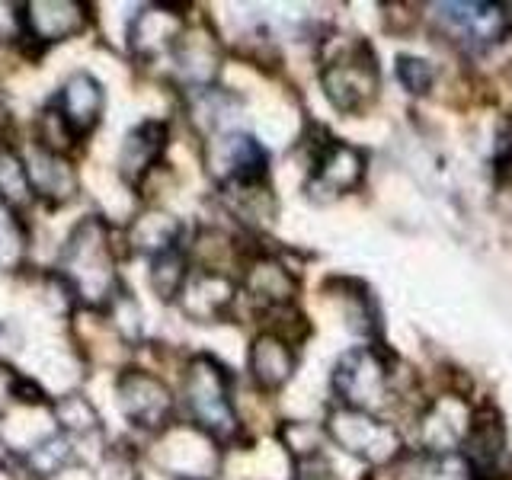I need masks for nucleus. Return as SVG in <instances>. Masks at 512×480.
<instances>
[{"mask_svg": "<svg viewBox=\"0 0 512 480\" xmlns=\"http://www.w3.org/2000/svg\"><path fill=\"white\" fill-rule=\"evenodd\" d=\"M58 272L71 282L77 301L106 304L119 292L116 260H112V231L100 215H87L74 224L58 256Z\"/></svg>", "mask_w": 512, "mask_h": 480, "instance_id": "obj_1", "label": "nucleus"}, {"mask_svg": "<svg viewBox=\"0 0 512 480\" xmlns=\"http://www.w3.org/2000/svg\"><path fill=\"white\" fill-rule=\"evenodd\" d=\"M183 397L192 426L205 432L208 442L228 445L240 436V420L231 404V372L215 356L199 352L183 372Z\"/></svg>", "mask_w": 512, "mask_h": 480, "instance_id": "obj_2", "label": "nucleus"}, {"mask_svg": "<svg viewBox=\"0 0 512 480\" xmlns=\"http://www.w3.org/2000/svg\"><path fill=\"white\" fill-rule=\"evenodd\" d=\"M324 429L330 442L340 445L346 455L359 458L365 464H375V468H384V464H391L404 455V436H400V429L375 413L336 407L327 413Z\"/></svg>", "mask_w": 512, "mask_h": 480, "instance_id": "obj_3", "label": "nucleus"}, {"mask_svg": "<svg viewBox=\"0 0 512 480\" xmlns=\"http://www.w3.org/2000/svg\"><path fill=\"white\" fill-rule=\"evenodd\" d=\"M378 80V58L368 42L343 45L320 71L324 96L340 112H362L365 106H372L378 96Z\"/></svg>", "mask_w": 512, "mask_h": 480, "instance_id": "obj_4", "label": "nucleus"}, {"mask_svg": "<svg viewBox=\"0 0 512 480\" xmlns=\"http://www.w3.org/2000/svg\"><path fill=\"white\" fill-rule=\"evenodd\" d=\"M330 384H333L336 400H340V407L365 410V413L388 404L394 391L391 368L375 346L349 349L346 356L336 362Z\"/></svg>", "mask_w": 512, "mask_h": 480, "instance_id": "obj_5", "label": "nucleus"}, {"mask_svg": "<svg viewBox=\"0 0 512 480\" xmlns=\"http://www.w3.org/2000/svg\"><path fill=\"white\" fill-rule=\"evenodd\" d=\"M432 10V20L445 36L468 45L474 55L487 52L512 32V10L503 4H432Z\"/></svg>", "mask_w": 512, "mask_h": 480, "instance_id": "obj_6", "label": "nucleus"}, {"mask_svg": "<svg viewBox=\"0 0 512 480\" xmlns=\"http://www.w3.org/2000/svg\"><path fill=\"white\" fill-rule=\"evenodd\" d=\"M116 397L125 420L138 429H164L173 420V391L164 378H157L144 368H128L116 381Z\"/></svg>", "mask_w": 512, "mask_h": 480, "instance_id": "obj_7", "label": "nucleus"}, {"mask_svg": "<svg viewBox=\"0 0 512 480\" xmlns=\"http://www.w3.org/2000/svg\"><path fill=\"white\" fill-rule=\"evenodd\" d=\"M208 173H212L221 186L263 183L269 173V151L253 135L221 132L208 144Z\"/></svg>", "mask_w": 512, "mask_h": 480, "instance_id": "obj_8", "label": "nucleus"}, {"mask_svg": "<svg viewBox=\"0 0 512 480\" xmlns=\"http://www.w3.org/2000/svg\"><path fill=\"white\" fill-rule=\"evenodd\" d=\"M365 176V154L349 141H327L317 151L314 167L308 176V196L324 202V199H340L352 192Z\"/></svg>", "mask_w": 512, "mask_h": 480, "instance_id": "obj_9", "label": "nucleus"}, {"mask_svg": "<svg viewBox=\"0 0 512 480\" xmlns=\"http://www.w3.org/2000/svg\"><path fill=\"white\" fill-rule=\"evenodd\" d=\"M87 23L90 7L77 4V0H32V4H23V39H32L42 48L80 36Z\"/></svg>", "mask_w": 512, "mask_h": 480, "instance_id": "obj_10", "label": "nucleus"}, {"mask_svg": "<svg viewBox=\"0 0 512 480\" xmlns=\"http://www.w3.org/2000/svg\"><path fill=\"white\" fill-rule=\"evenodd\" d=\"M180 7H144L135 13L128 26V48L138 61H154L160 55L176 52V42L186 32V13H176Z\"/></svg>", "mask_w": 512, "mask_h": 480, "instance_id": "obj_11", "label": "nucleus"}, {"mask_svg": "<svg viewBox=\"0 0 512 480\" xmlns=\"http://www.w3.org/2000/svg\"><path fill=\"white\" fill-rule=\"evenodd\" d=\"M170 141V125L164 119H144L125 135L119 151V173L128 186H141L154 173Z\"/></svg>", "mask_w": 512, "mask_h": 480, "instance_id": "obj_12", "label": "nucleus"}, {"mask_svg": "<svg viewBox=\"0 0 512 480\" xmlns=\"http://www.w3.org/2000/svg\"><path fill=\"white\" fill-rule=\"evenodd\" d=\"M23 160H26L32 196L45 199L48 205H68V202L77 199L80 180H77V170L71 167L68 157L45 151V148H39L36 141H32V148L26 151Z\"/></svg>", "mask_w": 512, "mask_h": 480, "instance_id": "obj_13", "label": "nucleus"}, {"mask_svg": "<svg viewBox=\"0 0 512 480\" xmlns=\"http://www.w3.org/2000/svg\"><path fill=\"white\" fill-rule=\"evenodd\" d=\"M103 103H106L103 84L90 71H74L55 96V109L64 116V122L71 125V132L77 138L90 135L93 128L100 125Z\"/></svg>", "mask_w": 512, "mask_h": 480, "instance_id": "obj_14", "label": "nucleus"}, {"mask_svg": "<svg viewBox=\"0 0 512 480\" xmlns=\"http://www.w3.org/2000/svg\"><path fill=\"white\" fill-rule=\"evenodd\" d=\"M461 445H464L461 458L468 461L474 480L500 474V464L506 455V429H503L500 413H496L493 407L474 410L471 429H468V436H464Z\"/></svg>", "mask_w": 512, "mask_h": 480, "instance_id": "obj_15", "label": "nucleus"}, {"mask_svg": "<svg viewBox=\"0 0 512 480\" xmlns=\"http://www.w3.org/2000/svg\"><path fill=\"white\" fill-rule=\"evenodd\" d=\"M471 416H474V410L455 394L432 400L429 410L423 413V426H420L426 452L429 455H452L464 442V436H468Z\"/></svg>", "mask_w": 512, "mask_h": 480, "instance_id": "obj_16", "label": "nucleus"}, {"mask_svg": "<svg viewBox=\"0 0 512 480\" xmlns=\"http://www.w3.org/2000/svg\"><path fill=\"white\" fill-rule=\"evenodd\" d=\"M234 298H237V282L231 276H224L221 269H208V266L189 272L183 295H180L183 311L192 320H202V324L221 320L234 304Z\"/></svg>", "mask_w": 512, "mask_h": 480, "instance_id": "obj_17", "label": "nucleus"}, {"mask_svg": "<svg viewBox=\"0 0 512 480\" xmlns=\"http://www.w3.org/2000/svg\"><path fill=\"white\" fill-rule=\"evenodd\" d=\"M250 378L256 381V388L260 391H279L285 388L288 381L295 375V365H298V356L292 343H285L282 336L276 333H260L250 346Z\"/></svg>", "mask_w": 512, "mask_h": 480, "instance_id": "obj_18", "label": "nucleus"}, {"mask_svg": "<svg viewBox=\"0 0 512 480\" xmlns=\"http://www.w3.org/2000/svg\"><path fill=\"white\" fill-rule=\"evenodd\" d=\"M244 288L250 298H256L266 311H272V308H288V304L295 301L298 279L282 260H276V256H256L247 266Z\"/></svg>", "mask_w": 512, "mask_h": 480, "instance_id": "obj_19", "label": "nucleus"}, {"mask_svg": "<svg viewBox=\"0 0 512 480\" xmlns=\"http://www.w3.org/2000/svg\"><path fill=\"white\" fill-rule=\"evenodd\" d=\"M128 244H132L135 253H144L154 260V256H160V253L183 247V224L176 221L170 212L148 208V212H141L132 221V228H128Z\"/></svg>", "mask_w": 512, "mask_h": 480, "instance_id": "obj_20", "label": "nucleus"}, {"mask_svg": "<svg viewBox=\"0 0 512 480\" xmlns=\"http://www.w3.org/2000/svg\"><path fill=\"white\" fill-rule=\"evenodd\" d=\"M176 61H180V71L186 74L189 84H196V90L208 87V80L218 71V45L215 36H208L205 29L196 32H183V39L176 42Z\"/></svg>", "mask_w": 512, "mask_h": 480, "instance_id": "obj_21", "label": "nucleus"}, {"mask_svg": "<svg viewBox=\"0 0 512 480\" xmlns=\"http://www.w3.org/2000/svg\"><path fill=\"white\" fill-rule=\"evenodd\" d=\"M221 196L228 202L231 212L244 221V224H253V228H260V224L272 221L276 215V199H272V189L263 183H228L221 186Z\"/></svg>", "mask_w": 512, "mask_h": 480, "instance_id": "obj_22", "label": "nucleus"}, {"mask_svg": "<svg viewBox=\"0 0 512 480\" xmlns=\"http://www.w3.org/2000/svg\"><path fill=\"white\" fill-rule=\"evenodd\" d=\"M32 199L36 196H32L23 154L13 144L0 141V205L13 208V212H23Z\"/></svg>", "mask_w": 512, "mask_h": 480, "instance_id": "obj_23", "label": "nucleus"}, {"mask_svg": "<svg viewBox=\"0 0 512 480\" xmlns=\"http://www.w3.org/2000/svg\"><path fill=\"white\" fill-rule=\"evenodd\" d=\"M52 413H55V423L61 429V436H93V432H100V413L90 404L87 394L80 391H71L58 397L52 404Z\"/></svg>", "mask_w": 512, "mask_h": 480, "instance_id": "obj_24", "label": "nucleus"}, {"mask_svg": "<svg viewBox=\"0 0 512 480\" xmlns=\"http://www.w3.org/2000/svg\"><path fill=\"white\" fill-rule=\"evenodd\" d=\"M189 256L186 247L167 250L151 260V288L160 301H176L183 295V285L189 279Z\"/></svg>", "mask_w": 512, "mask_h": 480, "instance_id": "obj_25", "label": "nucleus"}, {"mask_svg": "<svg viewBox=\"0 0 512 480\" xmlns=\"http://www.w3.org/2000/svg\"><path fill=\"white\" fill-rule=\"evenodd\" d=\"M29 256V228L20 212L0 205V269L20 272Z\"/></svg>", "mask_w": 512, "mask_h": 480, "instance_id": "obj_26", "label": "nucleus"}, {"mask_svg": "<svg viewBox=\"0 0 512 480\" xmlns=\"http://www.w3.org/2000/svg\"><path fill=\"white\" fill-rule=\"evenodd\" d=\"M74 461V442L68 436H48L42 439L32 452L26 455V464H29V471L36 474V477H55L61 474L68 464Z\"/></svg>", "mask_w": 512, "mask_h": 480, "instance_id": "obj_27", "label": "nucleus"}, {"mask_svg": "<svg viewBox=\"0 0 512 480\" xmlns=\"http://www.w3.org/2000/svg\"><path fill=\"white\" fill-rule=\"evenodd\" d=\"M80 138L71 132V125L64 122V116L52 106H45L39 112V119H36V144L45 151H52V154H61V157H68L74 151V144Z\"/></svg>", "mask_w": 512, "mask_h": 480, "instance_id": "obj_28", "label": "nucleus"}, {"mask_svg": "<svg viewBox=\"0 0 512 480\" xmlns=\"http://www.w3.org/2000/svg\"><path fill=\"white\" fill-rule=\"evenodd\" d=\"M106 317L112 320V330H116L125 343H138L141 336V308L138 301L125 292V288H119L116 295H112V301L106 304Z\"/></svg>", "mask_w": 512, "mask_h": 480, "instance_id": "obj_29", "label": "nucleus"}, {"mask_svg": "<svg viewBox=\"0 0 512 480\" xmlns=\"http://www.w3.org/2000/svg\"><path fill=\"white\" fill-rule=\"evenodd\" d=\"M279 436L288 452H292L301 464L320 458V429H314L308 423H288V426H282Z\"/></svg>", "mask_w": 512, "mask_h": 480, "instance_id": "obj_30", "label": "nucleus"}, {"mask_svg": "<svg viewBox=\"0 0 512 480\" xmlns=\"http://www.w3.org/2000/svg\"><path fill=\"white\" fill-rule=\"evenodd\" d=\"M397 80L404 84V90L407 93H413V96H423V93H429L432 90V64L429 61H423V58H416V55H397Z\"/></svg>", "mask_w": 512, "mask_h": 480, "instance_id": "obj_31", "label": "nucleus"}, {"mask_svg": "<svg viewBox=\"0 0 512 480\" xmlns=\"http://www.w3.org/2000/svg\"><path fill=\"white\" fill-rule=\"evenodd\" d=\"M100 480H141L138 477V458L128 445H112L103 455Z\"/></svg>", "mask_w": 512, "mask_h": 480, "instance_id": "obj_32", "label": "nucleus"}, {"mask_svg": "<svg viewBox=\"0 0 512 480\" xmlns=\"http://www.w3.org/2000/svg\"><path fill=\"white\" fill-rule=\"evenodd\" d=\"M10 400H16V404H23V407H45L48 404V394L39 388V381H32L29 375H16L13 378Z\"/></svg>", "mask_w": 512, "mask_h": 480, "instance_id": "obj_33", "label": "nucleus"}, {"mask_svg": "<svg viewBox=\"0 0 512 480\" xmlns=\"http://www.w3.org/2000/svg\"><path fill=\"white\" fill-rule=\"evenodd\" d=\"M20 7L4 4L0 0V42H13V39H23V13H16Z\"/></svg>", "mask_w": 512, "mask_h": 480, "instance_id": "obj_34", "label": "nucleus"}, {"mask_svg": "<svg viewBox=\"0 0 512 480\" xmlns=\"http://www.w3.org/2000/svg\"><path fill=\"white\" fill-rule=\"evenodd\" d=\"M496 170L503 180H512V122L500 128V144H496Z\"/></svg>", "mask_w": 512, "mask_h": 480, "instance_id": "obj_35", "label": "nucleus"}, {"mask_svg": "<svg viewBox=\"0 0 512 480\" xmlns=\"http://www.w3.org/2000/svg\"><path fill=\"white\" fill-rule=\"evenodd\" d=\"M13 372L10 368L0 362V413H4V407H7V400H10V391H13Z\"/></svg>", "mask_w": 512, "mask_h": 480, "instance_id": "obj_36", "label": "nucleus"}, {"mask_svg": "<svg viewBox=\"0 0 512 480\" xmlns=\"http://www.w3.org/2000/svg\"><path fill=\"white\" fill-rule=\"evenodd\" d=\"M16 468V455H13V448L7 445V439L0 436V471H13Z\"/></svg>", "mask_w": 512, "mask_h": 480, "instance_id": "obj_37", "label": "nucleus"}, {"mask_svg": "<svg viewBox=\"0 0 512 480\" xmlns=\"http://www.w3.org/2000/svg\"><path fill=\"white\" fill-rule=\"evenodd\" d=\"M298 480H336V477L324 468V464L317 461V471H301V477H298Z\"/></svg>", "mask_w": 512, "mask_h": 480, "instance_id": "obj_38", "label": "nucleus"}, {"mask_svg": "<svg viewBox=\"0 0 512 480\" xmlns=\"http://www.w3.org/2000/svg\"><path fill=\"white\" fill-rule=\"evenodd\" d=\"M7 125H10V106L4 96H0V128H7Z\"/></svg>", "mask_w": 512, "mask_h": 480, "instance_id": "obj_39", "label": "nucleus"}]
</instances>
